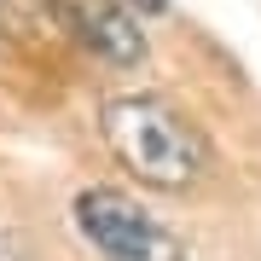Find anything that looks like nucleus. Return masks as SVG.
I'll list each match as a JSON object with an SVG mask.
<instances>
[{"label":"nucleus","instance_id":"1","mask_svg":"<svg viewBox=\"0 0 261 261\" xmlns=\"http://www.w3.org/2000/svg\"><path fill=\"white\" fill-rule=\"evenodd\" d=\"M105 145L116 151V163L128 174H140L145 186H163V192H186L209 168L203 134L157 93H128L105 105Z\"/></svg>","mask_w":261,"mask_h":261},{"label":"nucleus","instance_id":"2","mask_svg":"<svg viewBox=\"0 0 261 261\" xmlns=\"http://www.w3.org/2000/svg\"><path fill=\"white\" fill-rule=\"evenodd\" d=\"M75 232L93 244L99 261H180V244L163 221L116 186H93L75 197Z\"/></svg>","mask_w":261,"mask_h":261},{"label":"nucleus","instance_id":"3","mask_svg":"<svg viewBox=\"0 0 261 261\" xmlns=\"http://www.w3.org/2000/svg\"><path fill=\"white\" fill-rule=\"evenodd\" d=\"M53 12L58 29H70L82 47H93L99 58L111 64H140L145 58V35H140V18H134L122 0H41Z\"/></svg>","mask_w":261,"mask_h":261},{"label":"nucleus","instance_id":"4","mask_svg":"<svg viewBox=\"0 0 261 261\" xmlns=\"http://www.w3.org/2000/svg\"><path fill=\"white\" fill-rule=\"evenodd\" d=\"M0 261H35V255H29V244L18 232H0Z\"/></svg>","mask_w":261,"mask_h":261},{"label":"nucleus","instance_id":"5","mask_svg":"<svg viewBox=\"0 0 261 261\" xmlns=\"http://www.w3.org/2000/svg\"><path fill=\"white\" fill-rule=\"evenodd\" d=\"M122 6H140V12H163L168 0H122Z\"/></svg>","mask_w":261,"mask_h":261}]
</instances>
